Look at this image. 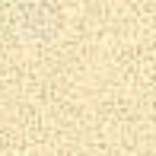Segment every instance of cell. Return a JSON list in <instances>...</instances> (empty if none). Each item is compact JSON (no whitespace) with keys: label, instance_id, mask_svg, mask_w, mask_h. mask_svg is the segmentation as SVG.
Masks as SVG:
<instances>
[{"label":"cell","instance_id":"cell-1","mask_svg":"<svg viewBox=\"0 0 156 156\" xmlns=\"http://www.w3.org/2000/svg\"><path fill=\"white\" fill-rule=\"evenodd\" d=\"M13 29L23 35L26 41H45L48 35L58 29V16H54L51 6H19L16 16H13Z\"/></svg>","mask_w":156,"mask_h":156}]
</instances>
